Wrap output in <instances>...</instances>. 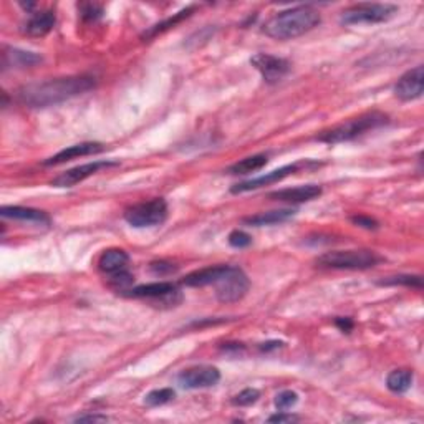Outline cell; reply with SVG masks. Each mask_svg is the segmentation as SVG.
I'll use <instances>...</instances> for the list:
<instances>
[{
	"instance_id": "obj_19",
	"label": "cell",
	"mask_w": 424,
	"mask_h": 424,
	"mask_svg": "<svg viewBox=\"0 0 424 424\" xmlns=\"http://www.w3.org/2000/svg\"><path fill=\"white\" fill-rule=\"evenodd\" d=\"M42 63V57L32 52H23L18 48H5L2 53V65L4 68H32L35 65Z\"/></svg>"
},
{
	"instance_id": "obj_32",
	"label": "cell",
	"mask_w": 424,
	"mask_h": 424,
	"mask_svg": "<svg viewBox=\"0 0 424 424\" xmlns=\"http://www.w3.org/2000/svg\"><path fill=\"white\" fill-rule=\"evenodd\" d=\"M294 421H299V418L294 415H289V413H285V411H280V413H277V415L269 418V423L280 424V423H294Z\"/></svg>"
},
{
	"instance_id": "obj_23",
	"label": "cell",
	"mask_w": 424,
	"mask_h": 424,
	"mask_svg": "<svg viewBox=\"0 0 424 424\" xmlns=\"http://www.w3.org/2000/svg\"><path fill=\"white\" fill-rule=\"evenodd\" d=\"M194 10V7H189V9H186V10H181L179 14H176L174 17H171V18H168V20H164V22H161V23H158V25H154L153 28H149L148 32H144V38H151V37H154V35H158V33H161V32H164V30H168V28H171V27H174L176 23H179L181 20H184V18H188L189 15H191V12H193Z\"/></svg>"
},
{
	"instance_id": "obj_27",
	"label": "cell",
	"mask_w": 424,
	"mask_h": 424,
	"mask_svg": "<svg viewBox=\"0 0 424 424\" xmlns=\"http://www.w3.org/2000/svg\"><path fill=\"white\" fill-rule=\"evenodd\" d=\"M260 398V393L254 390V388H247V390L240 391L239 395L232 398V405L234 406H250Z\"/></svg>"
},
{
	"instance_id": "obj_14",
	"label": "cell",
	"mask_w": 424,
	"mask_h": 424,
	"mask_svg": "<svg viewBox=\"0 0 424 424\" xmlns=\"http://www.w3.org/2000/svg\"><path fill=\"white\" fill-rule=\"evenodd\" d=\"M300 168H302V164H299V163H295V164H287V166H284V168L272 171V173H267L265 176H260V178H255V179L245 181V183L235 184L234 188H232L230 191H232V193H234V194H240V193H247V191H254V189L264 188V186H269V184L279 183V181L285 179L287 176L295 174L297 171H299Z\"/></svg>"
},
{
	"instance_id": "obj_2",
	"label": "cell",
	"mask_w": 424,
	"mask_h": 424,
	"mask_svg": "<svg viewBox=\"0 0 424 424\" xmlns=\"http://www.w3.org/2000/svg\"><path fill=\"white\" fill-rule=\"evenodd\" d=\"M322 22L320 12L312 5H299V7L282 10L269 18L264 25V33L275 40H292L309 33Z\"/></svg>"
},
{
	"instance_id": "obj_8",
	"label": "cell",
	"mask_w": 424,
	"mask_h": 424,
	"mask_svg": "<svg viewBox=\"0 0 424 424\" xmlns=\"http://www.w3.org/2000/svg\"><path fill=\"white\" fill-rule=\"evenodd\" d=\"M168 217V204L163 198L144 201L124 212V221L136 229L161 226Z\"/></svg>"
},
{
	"instance_id": "obj_20",
	"label": "cell",
	"mask_w": 424,
	"mask_h": 424,
	"mask_svg": "<svg viewBox=\"0 0 424 424\" xmlns=\"http://www.w3.org/2000/svg\"><path fill=\"white\" fill-rule=\"evenodd\" d=\"M295 216L294 209H279V211H269V212H260V214L244 217V224L254 226V227H262V226H274V224H282V222L289 221L290 217Z\"/></svg>"
},
{
	"instance_id": "obj_9",
	"label": "cell",
	"mask_w": 424,
	"mask_h": 424,
	"mask_svg": "<svg viewBox=\"0 0 424 424\" xmlns=\"http://www.w3.org/2000/svg\"><path fill=\"white\" fill-rule=\"evenodd\" d=\"M128 297L133 299H144L159 302L161 305L176 307L183 300V295L178 289V285H174L173 282H154V284H146L134 287V289H128L124 292Z\"/></svg>"
},
{
	"instance_id": "obj_11",
	"label": "cell",
	"mask_w": 424,
	"mask_h": 424,
	"mask_svg": "<svg viewBox=\"0 0 424 424\" xmlns=\"http://www.w3.org/2000/svg\"><path fill=\"white\" fill-rule=\"evenodd\" d=\"M250 63L259 70L262 78L269 85H275L284 80L290 72V63L285 58L274 57L269 53H257L250 58Z\"/></svg>"
},
{
	"instance_id": "obj_33",
	"label": "cell",
	"mask_w": 424,
	"mask_h": 424,
	"mask_svg": "<svg viewBox=\"0 0 424 424\" xmlns=\"http://www.w3.org/2000/svg\"><path fill=\"white\" fill-rule=\"evenodd\" d=\"M335 323H336V327L340 328L341 332H350L351 328H353V322L350 320V318H336L335 320Z\"/></svg>"
},
{
	"instance_id": "obj_26",
	"label": "cell",
	"mask_w": 424,
	"mask_h": 424,
	"mask_svg": "<svg viewBox=\"0 0 424 424\" xmlns=\"http://www.w3.org/2000/svg\"><path fill=\"white\" fill-rule=\"evenodd\" d=\"M299 403V395L292 390H285L275 396V408L279 411H287Z\"/></svg>"
},
{
	"instance_id": "obj_22",
	"label": "cell",
	"mask_w": 424,
	"mask_h": 424,
	"mask_svg": "<svg viewBox=\"0 0 424 424\" xmlns=\"http://www.w3.org/2000/svg\"><path fill=\"white\" fill-rule=\"evenodd\" d=\"M413 385V373L410 370H395L391 371L386 378V386L388 390L396 393V395H401V393H406Z\"/></svg>"
},
{
	"instance_id": "obj_6",
	"label": "cell",
	"mask_w": 424,
	"mask_h": 424,
	"mask_svg": "<svg viewBox=\"0 0 424 424\" xmlns=\"http://www.w3.org/2000/svg\"><path fill=\"white\" fill-rule=\"evenodd\" d=\"M398 7L393 4H356L343 10L340 22L343 25H373L383 23L395 17Z\"/></svg>"
},
{
	"instance_id": "obj_17",
	"label": "cell",
	"mask_w": 424,
	"mask_h": 424,
	"mask_svg": "<svg viewBox=\"0 0 424 424\" xmlns=\"http://www.w3.org/2000/svg\"><path fill=\"white\" fill-rule=\"evenodd\" d=\"M55 23H57V17L53 10H43V12L33 14L27 20V23L23 25V33H27L28 37H45L52 32Z\"/></svg>"
},
{
	"instance_id": "obj_3",
	"label": "cell",
	"mask_w": 424,
	"mask_h": 424,
	"mask_svg": "<svg viewBox=\"0 0 424 424\" xmlns=\"http://www.w3.org/2000/svg\"><path fill=\"white\" fill-rule=\"evenodd\" d=\"M385 123H388V116L373 111V113L361 115L358 118H351L345 121V123L335 126V128L323 131L320 136H317V139L327 144L343 143V141H351L358 138V136L365 134L366 131L380 128Z\"/></svg>"
},
{
	"instance_id": "obj_12",
	"label": "cell",
	"mask_w": 424,
	"mask_h": 424,
	"mask_svg": "<svg viewBox=\"0 0 424 424\" xmlns=\"http://www.w3.org/2000/svg\"><path fill=\"white\" fill-rule=\"evenodd\" d=\"M221 381V371L216 366L201 365L184 370L178 376V383L181 388L186 390H203V388L216 386Z\"/></svg>"
},
{
	"instance_id": "obj_5",
	"label": "cell",
	"mask_w": 424,
	"mask_h": 424,
	"mask_svg": "<svg viewBox=\"0 0 424 424\" xmlns=\"http://www.w3.org/2000/svg\"><path fill=\"white\" fill-rule=\"evenodd\" d=\"M129 255L123 249L105 250L98 260V269L103 275L110 277L111 285L120 292H126L133 282V275L128 270Z\"/></svg>"
},
{
	"instance_id": "obj_1",
	"label": "cell",
	"mask_w": 424,
	"mask_h": 424,
	"mask_svg": "<svg viewBox=\"0 0 424 424\" xmlns=\"http://www.w3.org/2000/svg\"><path fill=\"white\" fill-rule=\"evenodd\" d=\"M97 87V80L88 75L55 78L42 83L25 85L17 92L18 102L28 108H47L85 95Z\"/></svg>"
},
{
	"instance_id": "obj_31",
	"label": "cell",
	"mask_w": 424,
	"mask_h": 424,
	"mask_svg": "<svg viewBox=\"0 0 424 424\" xmlns=\"http://www.w3.org/2000/svg\"><path fill=\"white\" fill-rule=\"evenodd\" d=\"M351 222L355 226L363 227V229H368V230L378 229V222L375 219H371V217H366V216H353Z\"/></svg>"
},
{
	"instance_id": "obj_29",
	"label": "cell",
	"mask_w": 424,
	"mask_h": 424,
	"mask_svg": "<svg viewBox=\"0 0 424 424\" xmlns=\"http://www.w3.org/2000/svg\"><path fill=\"white\" fill-rule=\"evenodd\" d=\"M78 7H80V12H82V17L87 20H95V18L102 17V14H103L102 7H98V5H95V4H82V5H78Z\"/></svg>"
},
{
	"instance_id": "obj_34",
	"label": "cell",
	"mask_w": 424,
	"mask_h": 424,
	"mask_svg": "<svg viewBox=\"0 0 424 424\" xmlns=\"http://www.w3.org/2000/svg\"><path fill=\"white\" fill-rule=\"evenodd\" d=\"M78 423H85V421H108V418L106 416H102V415H88V416H78L77 420Z\"/></svg>"
},
{
	"instance_id": "obj_18",
	"label": "cell",
	"mask_w": 424,
	"mask_h": 424,
	"mask_svg": "<svg viewBox=\"0 0 424 424\" xmlns=\"http://www.w3.org/2000/svg\"><path fill=\"white\" fill-rule=\"evenodd\" d=\"M0 214L5 219H15L23 222H35V224H48L50 217L43 211L32 209V208H22V206H4L0 209Z\"/></svg>"
},
{
	"instance_id": "obj_35",
	"label": "cell",
	"mask_w": 424,
	"mask_h": 424,
	"mask_svg": "<svg viewBox=\"0 0 424 424\" xmlns=\"http://www.w3.org/2000/svg\"><path fill=\"white\" fill-rule=\"evenodd\" d=\"M282 345H284L282 341H269V343H264L260 348L264 351H269V350H277V348H280Z\"/></svg>"
},
{
	"instance_id": "obj_30",
	"label": "cell",
	"mask_w": 424,
	"mask_h": 424,
	"mask_svg": "<svg viewBox=\"0 0 424 424\" xmlns=\"http://www.w3.org/2000/svg\"><path fill=\"white\" fill-rule=\"evenodd\" d=\"M151 270H153V274H156V275H168V274H173V272H176V267L173 264H169V262L159 260V262H153V264H151Z\"/></svg>"
},
{
	"instance_id": "obj_7",
	"label": "cell",
	"mask_w": 424,
	"mask_h": 424,
	"mask_svg": "<svg viewBox=\"0 0 424 424\" xmlns=\"http://www.w3.org/2000/svg\"><path fill=\"white\" fill-rule=\"evenodd\" d=\"M249 279L245 272L235 265H226L222 275L214 284L216 297L222 304H234L245 297L249 290Z\"/></svg>"
},
{
	"instance_id": "obj_4",
	"label": "cell",
	"mask_w": 424,
	"mask_h": 424,
	"mask_svg": "<svg viewBox=\"0 0 424 424\" xmlns=\"http://www.w3.org/2000/svg\"><path fill=\"white\" fill-rule=\"evenodd\" d=\"M381 262V257L376 252L368 249L356 250H333L320 255L317 265L320 269L335 270H368L376 267Z\"/></svg>"
},
{
	"instance_id": "obj_28",
	"label": "cell",
	"mask_w": 424,
	"mask_h": 424,
	"mask_svg": "<svg viewBox=\"0 0 424 424\" xmlns=\"http://www.w3.org/2000/svg\"><path fill=\"white\" fill-rule=\"evenodd\" d=\"M229 244L235 249H245L252 244V237L244 230H232L229 234Z\"/></svg>"
},
{
	"instance_id": "obj_15",
	"label": "cell",
	"mask_w": 424,
	"mask_h": 424,
	"mask_svg": "<svg viewBox=\"0 0 424 424\" xmlns=\"http://www.w3.org/2000/svg\"><path fill=\"white\" fill-rule=\"evenodd\" d=\"M318 196H322L320 186L307 184V186H299V188L274 191V193L269 194V198L274 201H280V203L300 204V203H309V201H314L318 198Z\"/></svg>"
},
{
	"instance_id": "obj_13",
	"label": "cell",
	"mask_w": 424,
	"mask_h": 424,
	"mask_svg": "<svg viewBox=\"0 0 424 424\" xmlns=\"http://www.w3.org/2000/svg\"><path fill=\"white\" fill-rule=\"evenodd\" d=\"M424 92V70L420 67L410 70L398 80L395 85V95L401 102H413L423 97Z\"/></svg>"
},
{
	"instance_id": "obj_25",
	"label": "cell",
	"mask_w": 424,
	"mask_h": 424,
	"mask_svg": "<svg viewBox=\"0 0 424 424\" xmlns=\"http://www.w3.org/2000/svg\"><path fill=\"white\" fill-rule=\"evenodd\" d=\"M381 285H406V287H416V289H421L423 287V279L420 275H396V277H388V279L380 282Z\"/></svg>"
},
{
	"instance_id": "obj_24",
	"label": "cell",
	"mask_w": 424,
	"mask_h": 424,
	"mask_svg": "<svg viewBox=\"0 0 424 424\" xmlns=\"http://www.w3.org/2000/svg\"><path fill=\"white\" fill-rule=\"evenodd\" d=\"M176 396V393L173 388H161V390H154L146 395L144 398V403L146 406H151V408H156V406H163L166 403L173 401Z\"/></svg>"
},
{
	"instance_id": "obj_21",
	"label": "cell",
	"mask_w": 424,
	"mask_h": 424,
	"mask_svg": "<svg viewBox=\"0 0 424 424\" xmlns=\"http://www.w3.org/2000/svg\"><path fill=\"white\" fill-rule=\"evenodd\" d=\"M267 163H269L267 154H254V156H249V158L237 161L235 164H232L229 168V173L240 174V176L252 174V173H257V171H260L264 166H267Z\"/></svg>"
},
{
	"instance_id": "obj_16",
	"label": "cell",
	"mask_w": 424,
	"mask_h": 424,
	"mask_svg": "<svg viewBox=\"0 0 424 424\" xmlns=\"http://www.w3.org/2000/svg\"><path fill=\"white\" fill-rule=\"evenodd\" d=\"M105 148L102 143H80V144H73L68 146L67 149L60 151L52 158H48L45 161V166H57L62 163H67V161H72L75 158H82V156H90V154H97L102 153Z\"/></svg>"
},
{
	"instance_id": "obj_10",
	"label": "cell",
	"mask_w": 424,
	"mask_h": 424,
	"mask_svg": "<svg viewBox=\"0 0 424 424\" xmlns=\"http://www.w3.org/2000/svg\"><path fill=\"white\" fill-rule=\"evenodd\" d=\"M115 166H118L116 161H93V163L77 166V168L68 169L57 176V178L52 181V186H55V188H73V186L83 183L85 179L92 178L93 174L100 173V171L115 168Z\"/></svg>"
}]
</instances>
